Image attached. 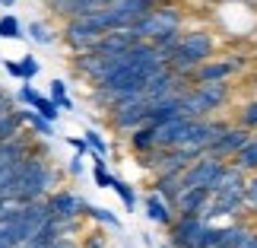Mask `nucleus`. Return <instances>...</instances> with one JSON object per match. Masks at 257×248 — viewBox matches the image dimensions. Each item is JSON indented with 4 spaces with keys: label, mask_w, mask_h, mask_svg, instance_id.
Instances as JSON below:
<instances>
[{
    "label": "nucleus",
    "mask_w": 257,
    "mask_h": 248,
    "mask_svg": "<svg viewBox=\"0 0 257 248\" xmlns=\"http://www.w3.org/2000/svg\"><path fill=\"white\" fill-rule=\"evenodd\" d=\"M67 143L73 146V153H80V156H86V159H92V150H89L86 137H67Z\"/></svg>",
    "instance_id": "7c9ffc66"
},
{
    "label": "nucleus",
    "mask_w": 257,
    "mask_h": 248,
    "mask_svg": "<svg viewBox=\"0 0 257 248\" xmlns=\"http://www.w3.org/2000/svg\"><path fill=\"white\" fill-rule=\"evenodd\" d=\"M19 42V38H26V26L19 23V16L13 13H4L0 16V42Z\"/></svg>",
    "instance_id": "6ab92c4d"
},
{
    "label": "nucleus",
    "mask_w": 257,
    "mask_h": 248,
    "mask_svg": "<svg viewBox=\"0 0 257 248\" xmlns=\"http://www.w3.org/2000/svg\"><path fill=\"white\" fill-rule=\"evenodd\" d=\"M83 162H86V156H80V153H73L70 159H67V172H70L73 178H80V175L86 172V166H83Z\"/></svg>",
    "instance_id": "c756f323"
},
{
    "label": "nucleus",
    "mask_w": 257,
    "mask_h": 248,
    "mask_svg": "<svg viewBox=\"0 0 257 248\" xmlns=\"http://www.w3.org/2000/svg\"><path fill=\"white\" fill-rule=\"evenodd\" d=\"M248 4H254V7H257V0H248Z\"/></svg>",
    "instance_id": "c9c22d12"
},
{
    "label": "nucleus",
    "mask_w": 257,
    "mask_h": 248,
    "mask_svg": "<svg viewBox=\"0 0 257 248\" xmlns=\"http://www.w3.org/2000/svg\"><path fill=\"white\" fill-rule=\"evenodd\" d=\"M216 51H219V38H216L213 29H184L181 42H178L175 51L169 54V67L178 76H184V80L191 83L194 67L210 61Z\"/></svg>",
    "instance_id": "f257e3e1"
},
{
    "label": "nucleus",
    "mask_w": 257,
    "mask_h": 248,
    "mask_svg": "<svg viewBox=\"0 0 257 248\" xmlns=\"http://www.w3.org/2000/svg\"><path fill=\"white\" fill-rule=\"evenodd\" d=\"M159 248H172V245H169V242H165V245H159Z\"/></svg>",
    "instance_id": "f704fd0d"
},
{
    "label": "nucleus",
    "mask_w": 257,
    "mask_h": 248,
    "mask_svg": "<svg viewBox=\"0 0 257 248\" xmlns=\"http://www.w3.org/2000/svg\"><path fill=\"white\" fill-rule=\"evenodd\" d=\"M210 201V188H184L175 201V213H203Z\"/></svg>",
    "instance_id": "ddd939ff"
},
{
    "label": "nucleus",
    "mask_w": 257,
    "mask_h": 248,
    "mask_svg": "<svg viewBox=\"0 0 257 248\" xmlns=\"http://www.w3.org/2000/svg\"><path fill=\"white\" fill-rule=\"evenodd\" d=\"M229 162H235L238 169H244V172H257V134H251V140L244 143Z\"/></svg>",
    "instance_id": "f3484780"
},
{
    "label": "nucleus",
    "mask_w": 257,
    "mask_h": 248,
    "mask_svg": "<svg viewBox=\"0 0 257 248\" xmlns=\"http://www.w3.org/2000/svg\"><path fill=\"white\" fill-rule=\"evenodd\" d=\"M0 7H4V10H13V7H16V0H0Z\"/></svg>",
    "instance_id": "72a5a7b5"
},
{
    "label": "nucleus",
    "mask_w": 257,
    "mask_h": 248,
    "mask_svg": "<svg viewBox=\"0 0 257 248\" xmlns=\"http://www.w3.org/2000/svg\"><path fill=\"white\" fill-rule=\"evenodd\" d=\"M19 115H23V124H29V131H32L35 137H51V134H54V124L48 121V118H42L35 108L19 105Z\"/></svg>",
    "instance_id": "dca6fc26"
},
{
    "label": "nucleus",
    "mask_w": 257,
    "mask_h": 248,
    "mask_svg": "<svg viewBox=\"0 0 257 248\" xmlns=\"http://www.w3.org/2000/svg\"><path fill=\"white\" fill-rule=\"evenodd\" d=\"M146 112H150V99H137V102H127V105H117L108 112V124H111L114 134H131L134 127L146 124Z\"/></svg>",
    "instance_id": "39448f33"
},
{
    "label": "nucleus",
    "mask_w": 257,
    "mask_h": 248,
    "mask_svg": "<svg viewBox=\"0 0 257 248\" xmlns=\"http://www.w3.org/2000/svg\"><path fill=\"white\" fill-rule=\"evenodd\" d=\"M111 169H108V159L105 156H92V182H95V188H111Z\"/></svg>",
    "instance_id": "5701e85b"
},
{
    "label": "nucleus",
    "mask_w": 257,
    "mask_h": 248,
    "mask_svg": "<svg viewBox=\"0 0 257 248\" xmlns=\"http://www.w3.org/2000/svg\"><path fill=\"white\" fill-rule=\"evenodd\" d=\"M26 38H32L35 45H54V29L45 23V19H32V23L26 26Z\"/></svg>",
    "instance_id": "aec40b11"
},
{
    "label": "nucleus",
    "mask_w": 257,
    "mask_h": 248,
    "mask_svg": "<svg viewBox=\"0 0 257 248\" xmlns=\"http://www.w3.org/2000/svg\"><path fill=\"white\" fill-rule=\"evenodd\" d=\"M251 134L254 131H248V127H241V124H235V121H229V124H225V131L216 137L210 146H206V153L216 156V159H225V162H229L232 156L251 140Z\"/></svg>",
    "instance_id": "0eeeda50"
},
{
    "label": "nucleus",
    "mask_w": 257,
    "mask_h": 248,
    "mask_svg": "<svg viewBox=\"0 0 257 248\" xmlns=\"http://www.w3.org/2000/svg\"><path fill=\"white\" fill-rule=\"evenodd\" d=\"M51 248H83V242H80V235H64V239L54 242Z\"/></svg>",
    "instance_id": "473e14b6"
},
{
    "label": "nucleus",
    "mask_w": 257,
    "mask_h": 248,
    "mask_svg": "<svg viewBox=\"0 0 257 248\" xmlns=\"http://www.w3.org/2000/svg\"><path fill=\"white\" fill-rule=\"evenodd\" d=\"M48 96H51L54 102L61 105V112H73V108H76V105H73V99H70V93H67V83L61 80V76L48 83Z\"/></svg>",
    "instance_id": "4be33fe9"
},
{
    "label": "nucleus",
    "mask_w": 257,
    "mask_h": 248,
    "mask_svg": "<svg viewBox=\"0 0 257 248\" xmlns=\"http://www.w3.org/2000/svg\"><path fill=\"white\" fill-rule=\"evenodd\" d=\"M150 191H156L159 197H165V201H169V204L175 207L178 194L184 191V185H181V172H162V175H153Z\"/></svg>",
    "instance_id": "f8f14e48"
},
{
    "label": "nucleus",
    "mask_w": 257,
    "mask_h": 248,
    "mask_svg": "<svg viewBox=\"0 0 257 248\" xmlns=\"http://www.w3.org/2000/svg\"><path fill=\"white\" fill-rule=\"evenodd\" d=\"M19 67H23V80H29V83L42 73V64H38L35 54H23V57H19ZM23 80H19V83H23Z\"/></svg>",
    "instance_id": "bb28decb"
},
{
    "label": "nucleus",
    "mask_w": 257,
    "mask_h": 248,
    "mask_svg": "<svg viewBox=\"0 0 257 248\" xmlns=\"http://www.w3.org/2000/svg\"><path fill=\"white\" fill-rule=\"evenodd\" d=\"M83 216H86V220H92V223H98V226H105V229H121V216H117L114 210H108V207L92 204V201H86Z\"/></svg>",
    "instance_id": "2eb2a0df"
},
{
    "label": "nucleus",
    "mask_w": 257,
    "mask_h": 248,
    "mask_svg": "<svg viewBox=\"0 0 257 248\" xmlns=\"http://www.w3.org/2000/svg\"><path fill=\"white\" fill-rule=\"evenodd\" d=\"M216 26L232 38H248L251 32H257V7L248 4V0H238V4L229 0L216 13Z\"/></svg>",
    "instance_id": "7ed1b4c3"
},
{
    "label": "nucleus",
    "mask_w": 257,
    "mask_h": 248,
    "mask_svg": "<svg viewBox=\"0 0 257 248\" xmlns=\"http://www.w3.org/2000/svg\"><path fill=\"white\" fill-rule=\"evenodd\" d=\"M191 121L194 118L178 115V118H172V121H165V124H156V146H181Z\"/></svg>",
    "instance_id": "9b49d317"
},
{
    "label": "nucleus",
    "mask_w": 257,
    "mask_h": 248,
    "mask_svg": "<svg viewBox=\"0 0 257 248\" xmlns=\"http://www.w3.org/2000/svg\"><path fill=\"white\" fill-rule=\"evenodd\" d=\"M48 204H51V213L54 220H86L83 216V207H86V197L70 191V188H54L51 194H48Z\"/></svg>",
    "instance_id": "1a4fd4ad"
},
{
    "label": "nucleus",
    "mask_w": 257,
    "mask_h": 248,
    "mask_svg": "<svg viewBox=\"0 0 257 248\" xmlns=\"http://www.w3.org/2000/svg\"><path fill=\"white\" fill-rule=\"evenodd\" d=\"M35 99H38V89L29 83V80H23V86L16 89V105H29V108H32Z\"/></svg>",
    "instance_id": "c85d7f7f"
},
{
    "label": "nucleus",
    "mask_w": 257,
    "mask_h": 248,
    "mask_svg": "<svg viewBox=\"0 0 257 248\" xmlns=\"http://www.w3.org/2000/svg\"><path fill=\"white\" fill-rule=\"evenodd\" d=\"M257 216V172H248L244 182V216Z\"/></svg>",
    "instance_id": "a878e982"
},
{
    "label": "nucleus",
    "mask_w": 257,
    "mask_h": 248,
    "mask_svg": "<svg viewBox=\"0 0 257 248\" xmlns=\"http://www.w3.org/2000/svg\"><path fill=\"white\" fill-rule=\"evenodd\" d=\"M32 108H35V112L42 115V118H48L51 124L61 121V105H57L51 96H42V93H38V99H35V105H32Z\"/></svg>",
    "instance_id": "b1692460"
},
{
    "label": "nucleus",
    "mask_w": 257,
    "mask_h": 248,
    "mask_svg": "<svg viewBox=\"0 0 257 248\" xmlns=\"http://www.w3.org/2000/svg\"><path fill=\"white\" fill-rule=\"evenodd\" d=\"M206 226V220L200 213H175V220L172 226L165 229V235H169V245L172 248H191L194 239H197V232H200Z\"/></svg>",
    "instance_id": "6e6552de"
},
{
    "label": "nucleus",
    "mask_w": 257,
    "mask_h": 248,
    "mask_svg": "<svg viewBox=\"0 0 257 248\" xmlns=\"http://www.w3.org/2000/svg\"><path fill=\"white\" fill-rule=\"evenodd\" d=\"M124 140H127V150H131L134 156H137V153H150L153 146H156V124L146 121V124H140V127H134V131L127 134Z\"/></svg>",
    "instance_id": "4468645a"
},
{
    "label": "nucleus",
    "mask_w": 257,
    "mask_h": 248,
    "mask_svg": "<svg viewBox=\"0 0 257 248\" xmlns=\"http://www.w3.org/2000/svg\"><path fill=\"white\" fill-rule=\"evenodd\" d=\"M4 73H10L13 80H23V67H19V61H10V57L4 61Z\"/></svg>",
    "instance_id": "2f4dec72"
},
{
    "label": "nucleus",
    "mask_w": 257,
    "mask_h": 248,
    "mask_svg": "<svg viewBox=\"0 0 257 248\" xmlns=\"http://www.w3.org/2000/svg\"><path fill=\"white\" fill-rule=\"evenodd\" d=\"M143 213H146V220H150V223L162 226V229H169L172 220H175V207L165 201V197H159L156 191H146L143 194Z\"/></svg>",
    "instance_id": "9d476101"
},
{
    "label": "nucleus",
    "mask_w": 257,
    "mask_h": 248,
    "mask_svg": "<svg viewBox=\"0 0 257 248\" xmlns=\"http://www.w3.org/2000/svg\"><path fill=\"white\" fill-rule=\"evenodd\" d=\"M83 137H86V143H89V150H92V156H105V159H108L111 146H108V140L95 131V127H86V134H83Z\"/></svg>",
    "instance_id": "393cba45"
},
{
    "label": "nucleus",
    "mask_w": 257,
    "mask_h": 248,
    "mask_svg": "<svg viewBox=\"0 0 257 248\" xmlns=\"http://www.w3.org/2000/svg\"><path fill=\"white\" fill-rule=\"evenodd\" d=\"M169 29H184V10L178 4H169V0L156 4L153 10H146L140 19L131 23V32L140 38V42H153L156 35L169 32Z\"/></svg>",
    "instance_id": "f03ea898"
},
{
    "label": "nucleus",
    "mask_w": 257,
    "mask_h": 248,
    "mask_svg": "<svg viewBox=\"0 0 257 248\" xmlns=\"http://www.w3.org/2000/svg\"><path fill=\"white\" fill-rule=\"evenodd\" d=\"M222 169H225V159H216V156L203 153L181 172V185L184 188H213Z\"/></svg>",
    "instance_id": "20e7f679"
},
{
    "label": "nucleus",
    "mask_w": 257,
    "mask_h": 248,
    "mask_svg": "<svg viewBox=\"0 0 257 248\" xmlns=\"http://www.w3.org/2000/svg\"><path fill=\"white\" fill-rule=\"evenodd\" d=\"M80 242H83V248H111V245H108L105 229H89V232L80 235Z\"/></svg>",
    "instance_id": "cd10ccee"
},
{
    "label": "nucleus",
    "mask_w": 257,
    "mask_h": 248,
    "mask_svg": "<svg viewBox=\"0 0 257 248\" xmlns=\"http://www.w3.org/2000/svg\"><path fill=\"white\" fill-rule=\"evenodd\" d=\"M241 70V61L238 57H222V54H213L210 61L197 64L194 73H191V83H219V80H232L235 73Z\"/></svg>",
    "instance_id": "423d86ee"
},
{
    "label": "nucleus",
    "mask_w": 257,
    "mask_h": 248,
    "mask_svg": "<svg viewBox=\"0 0 257 248\" xmlns=\"http://www.w3.org/2000/svg\"><path fill=\"white\" fill-rule=\"evenodd\" d=\"M232 121H235V124H241V127H248V131H257V99H248V102H241V105H238V112L232 115Z\"/></svg>",
    "instance_id": "412c9836"
},
{
    "label": "nucleus",
    "mask_w": 257,
    "mask_h": 248,
    "mask_svg": "<svg viewBox=\"0 0 257 248\" xmlns=\"http://www.w3.org/2000/svg\"><path fill=\"white\" fill-rule=\"evenodd\" d=\"M108 191H114L117 197H121V204H124V210H127V213H134V210H137V201H140V197H137V188H134L131 182H124V178H117V175H114Z\"/></svg>",
    "instance_id": "a211bd4d"
}]
</instances>
